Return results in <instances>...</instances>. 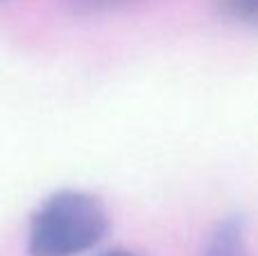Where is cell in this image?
I'll use <instances>...</instances> for the list:
<instances>
[{"mask_svg": "<svg viewBox=\"0 0 258 256\" xmlns=\"http://www.w3.org/2000/svg\"><path fill=\"white\" fill-rule=\"evenodd\" d=\"M116 3H122V0H73L77 9H102V7H111Z\"/></svg>", "mask_w": 258, "mask_h": 256, "instance_id": "4", "label": "cell"}, {"mask_svg": "<svg viewBox=\"0 0 258 256\" xmlns=\"http://www.w3.org/2000/svg\"><path fill=\"white\" fill-rule=\"evenodd\" d=\"M109 213L100 198L63 188L39 204L30 218L27 256H80L109 234Z\"/></svg>", "mask_w": 258, "mask_h": 256, "instance_id": "1", "label": "cell"}, {"mask_svg": "<svg viewBox=\"0 0 258 256\" xmlns=\"http://www.w3.org/2000/svg\"><path fill=\"white\" fill-rule=\"evenodd\" d=\"M98 256H138L129 249H107V252H100Z\"/></svg>", "mask_w": 258, "mask_h": 256, "instance_id": "5", "label": "cell"}, {"mask_svg": "<svg viewBox=\"0 0 258 256\" xmlns=\"http://www.w3.org/2000/svg\"><path fill=\"white\" fill-rule=\"evenodd\" d=\"M200 256H251L249 229L242 216H227L209 234Z\"/></svg>", "mask_w": 258, "mask_h": 256, "instance_id": "2", "label": "cell"}, {"mask_svg": "<svg viewBox=\"0 0 258 256\" xmlns=\"http://www.w3.org/2000/svg\"><path fill=\"white\" fill-rule=\"evenodd\" d=\"M215 7L224 18L242 25H256L258 0H215Z\"/></svg>", "mask_w": 258, "mask_h": 256, "instance_id": "3", "label": "cell"}]
</instances>
